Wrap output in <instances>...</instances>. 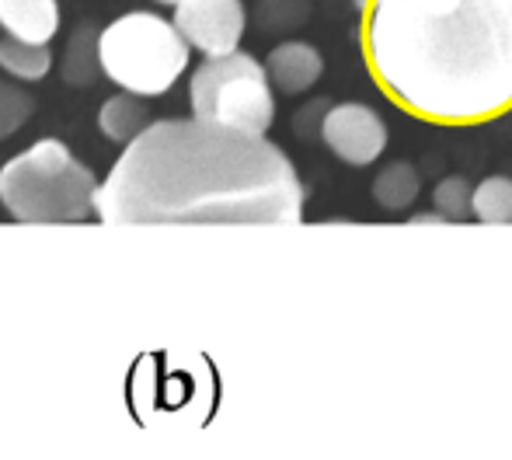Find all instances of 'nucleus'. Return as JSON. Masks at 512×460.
Listing matches in <instances>:
<instances>
[{"label": "nucleus", "mask_w": 512, "mask_h": 460, "mask_svg": "<svg viewBox=\"0 0 512 460\" xmlns=\"http://www.w3.org/2000/svg\"><path fill=\"white\" fill-rule=\"evenodd\" d=\"M304 189L279 147L199 119L150 122L95 192L105 224H297Z\"/></svg>", "instance_id": "1"}, {"label": "nucleus", "mask_w": 512, "mask_h": 460, "mask_svg": "<svg viewBox=\"0 0 512 460\" xmlns=\"http://www.w3.org/2000/svg\"><path fill=\"white\" fill-rule=\"evenodd\" d=\"M363 42L387 95L425 119L512 105V0H370Z\"/></svg>", "instance_id": "2"}, {"label": "nucleus", "mask_w": 512, "mask_h": 460, "mask_svg": "<svg viewBox=\"0 0 512 460\" xmlns=\"http://www.w3.org/2000/svg\"><path fill=\"white\" fill-rule=\"evenodd\" d=\"M98 178L67 143L39 140L0 168V203L18 224H81L95 217Z\"/></svg>", "instance_id": "3"}, {"label": "nucleus", "mask_w": 512, "mask_h": 460, "mask_svg": "<svg viewBox=\"0 0 512 460\" xmlns=\"http://www.w3.org/2000/svg\"><path fill=\"white\" fill-rule=\"evenodd\" d=\"M189 42L175 21L154 11H129L98 32V63L102 74L122 91L154 98L175 88L189 70Z\"/></svg>", "instance_id": "4"}, {"label": "nucleus", "mask_w": 512, "mask_h": 460, "mask_svg": "<svg viewBox=\"0 0 512 460\" xmlns=\"http://www.w3.org/2000/svg\"><path fill=\"white\" fill-rule=\"evenodd\" d=\"M189 102L199 122L262 136L276 119V98L265 67L248 53L206 56L189 81Z\"/></svg>", "instance_id": "5"}, {"label": "nucleus", "mask_w": 512, "mask_h": 460, "mask_svg": "<svg viewBox=\"0 0 512 460\" xmlns=\"http://www.w3.org/2000/svg\"><path fill=\"white\" fill-rule=\"evenodd\" d=\"M244 4L241 0H178L175 28L189 49L203 56H223L241 46L244 35Z\"/></svg>", "instance_id": "6"}, {"label": "nucleus", "mask_w": 512, "mask_h": 460, "mask_svg": "<svg viewBox=\"0 0 512 460\" xmlns=\"http://www.w3.org/2000/svg\"><path fill=\"white\" fill-rule=\"evenodd\" d=\"M321 136L345 164H356L366 168L373 164L387 147V126L373 109L359 102H345L335 105L321 122Z\"/></svg>", "instance_id": "7"}, {"label": "nucleus", "mask_w": 512, "mask_h": 460, "mask_svg": "<svg viewBox=\"0 0 512 460\" xmlns=\"http://www.w3.org/2000/svg\"><path fill=\"white\" fill-rule=\"evenodd\" d=\"M0 28L11 39L49 46L60 32V4L56 0H0Z\"/></svg>", "instance_id": "8"}, {"label": "nucleus", "mask_w": 512, "mask_h": 460, "mask_svg": "<svg viewBox=\"0 0 512 460\" xmlns=\"http://www.w3.org/2000/svg\"><path fill=\"white\" fill-rule=\"evenodd\" d=\"M324 70V60L314 46L307 42H283L269 53V63H265V74L286 95H300V91L314 88L317 77Z\"/></svg>", "instance_id": "9"}, {"label": "nucleus", "mask_w": 512, "mask_h": 460, "mask_svg": "<svg viewBox=\"0 0 512 460\" xmlns=\"http://www.w3.org/2000/svg\"><path fill=\"white\" fill-rule=\"evenodd\" d=\"M98 126H102V133L112 143H129L150 126V109L143 105L140 95L122 91V95H112L102 105V112H98Z\"/></svg>", "instance_id": "10"}, {"label": "nucleus", "mask_w": 512, "mask_h": 460, "mask_svg": "<svg viewBox=\"0 0 512 460\" xmlns=\"http://www.w3.org/2000/svg\"><path fill=\"white\" fill-rule=\"evenodd\" d=\"M0 67L4 74L18 77V81H42L53 67V56H49L46 46H32V42L21 39H0Z\"/></svg>", "instance_id": "11"}, {"label": "nucleus", "mask_w": 512, "mask_h": 460, "mask_svg": "<svg viewBox=\"0 0 512 460\" xmlns=\"http://www.w3.org/2000/svg\"><path fill=\"white\" fill-rule=\"evenodd\" d=\"M98 74H102V63H98V35L91 32V25H88L70 39L67 60H63V77H67V84H74V88H91V84L98 81Z\"/></svg>", "instance_id": "12"}, {"label": "nucleus", "mask_w": 512, "mask_h": 460, "mask_svg": "<svg viewBox=\"0 0 512 460\" xmlns=\"http://www.w3.org/2000/svg\"><path fill=\"white\" fill-rule=\"evenodd\" d=\"M471 210L481 224H512V178H485L471 189Z\"/></svg>", "instance_id": "13"}, {"label": "nucleus", "mask_w": 512, "mask_h": 460, "mask_svg": "<svg viewBox=\"0 0 512 460\" xmlns=\"http://www.w3.org/2000/svg\"><path fill=\"white\" fill-rule=\"evenodd\" d=\"M373 196L387 210H405L408 203H415L418 196V175L411 164H391V168L380 171V178L373 182Z\"/></svg>", "instance_id": "14"}, {"label": "nucleus", "mask_w": 512, "mask_h": 460, "mask_svg": "<svg viewBox=\"0 0 512 460\" xmlns=\"http://www.w3.org/2000/svg\"><path fill=\"white\" fill-rule=\"evenodd\" d=\"M35 112V98L18 84L0 81V140H11Z\"/></svg>", "instance_id": "15"}, {"label": "nucleus", "mask_w": 512, "mask_h": 460, "mask_svg": "<svg viewBox=\"0 0 512 460\" xmlns=\"http://www.w3.org/2000/svg\"><path fill=\"white\" fill-rule=\"evenodd\" d=\"M436 210L443 213L446 220L453 217H464L467 210H471V185L464 182V178H446V182H439L436 189Z\"/></svg>", "instance_id": "16"}, {"label": "nucleus", "mask_w": 512, "mask_h": 460, "mask_svg": "<svg viewBox=\"0 0 512 460\" xmlns=\"http://www.w3.org/2000/svg\"><path fill=\"white\" fill-rule=\"evenodd\" d=\"M157 4H178V0H157Z\"/></svg>", "instance_id": "17"}]
</instances>
